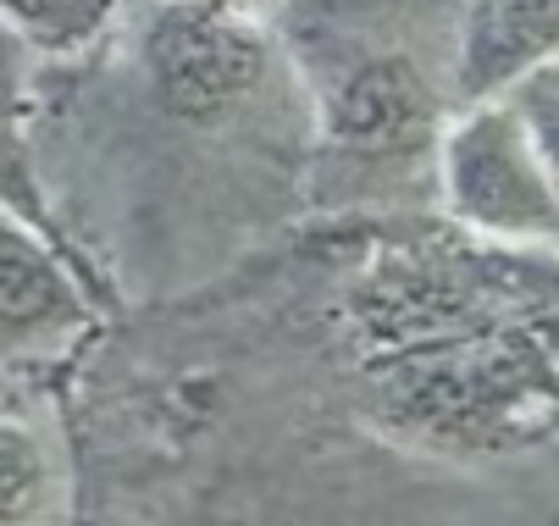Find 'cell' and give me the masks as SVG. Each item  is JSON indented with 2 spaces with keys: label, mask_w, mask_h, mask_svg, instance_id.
Returning <instances> with one entry per match:
<instances>
[{
  "label": "cell",
  "mask_w": 559,
  "mask_h": 526,
  "mask_svg": "<svg viewBox=\"0 0 559 526\" xmlns=\"http://www.w3.org/2000/svg\"><path fill=\"white\" fill-rule=\"evenodd\" d=\"M0 211L67 250L39 178V56L7 23H0Z\"/></svg>",
  "instance_id": "52a82bcc"
},
{
  "label": "cell",
  "mask_w": 559,
  "mask_h": 526,
  "mask_svg": "<svg viewBox=\"0 0 559 526\" xmlns=\"http://www.w3.org/2000/svg\"><path fill=\"white\" fill-rule=\"evenodd\" d=\"M100 294L67 250L0 211V371L67 360L90 344Z\"/></svg>",
  "instance_id": "277c9868"
},
{
  "label": "cell",
  "mask_w": 559,
  "mask_h": 526,
  "mask_svg": "<svg viewBox=\"0 0 559 526\" xmlns=\"http://www.w3.org/2000/svg\"><path fill=\"white\" fill-rule=\"evenodd\" d=\"M460 0H294L272 34L310 117V205L377 216L432 200Z\"/></svg>",
  "instance_id": "7a4b0ae2"
},
{
  "label": "cell",
  "mask_w": 559,
  "mask_h": 526,
  "mask_svg": "<svg viewBox=\"0 0 559 526\" xmlns=\"http://www.w3.org/2000/svg\"><path fill=\"white\" fill-rule=\"evenodd\" d=\"M238 12H250V17H261V23H272L283 7H294V0H233Z\"/></svg>",
  "instance_id": "30bf717a"
},
{
  "label": "cell",
  "mask_w": 559,
  "mask_h": 526,
  "mask_svg": "<svg viewBox=\"0 0 559 526\" xmlns=\"http://www.w3.org/2000/svg\"><path fill=\"white\" fill-rule=\"evenodd\" d=\"M443 250H382L338 294V333L377 416L421 443L515 449L559 416V327Z\"/></svg>",
  "instance_id": "6da1fadb"
},
{
  "label": "cell",
  "mask_w": 559,
  "mask_h": 526,
  "mask_svg": "<svg viewBox=\"0 0 559 526\" xmlns=\"http://www.w3.org/2000/svg\"><path fill=\"white\" fill-rule=\"evenodd\" d=\"M128 0H0V23H7L39 61H72L95 50Z\"/></svg>",
  "instance_id": "ba28073f"
},
{
  "label": "cell",
  "mask_w": 559,
  "mask_h": 526,
  "mask_svg": "<svg viewBox=\"0 0 559 526\" xmlns=\"http://www.w3.org/2000/svg\"><path fill=\"white\" fill-rule=\"evenodd\" d=\"M559 56V0H460L454 95L460 106L504 95L521 72Z\"/></svg>",
  "instance_id": "5b68a950"
},
{
  "label": "cell",
  "mask_w": 559,
  "mask_h": 526,
  "mask_svg": "<svg viewBox=\"0 0 559 526\" xmlns=\"http://www.w3.org/2000/svg\"><path fill=\"white\" fill-rule=\"evenodd\" d=\"M510 111L521 117L532 150H537V162L548 167L554 189H559V56L537 61L532 72H521V79L504 89Z\"/></svg>",
  "instance_id": "9c48e42d"
},
{
  "label": "cell",
  "mask_w": 559,
  "mask_h": 526,
  "mask_svg": "<svg viewBox=\"0 0 559 526\" xmlns=\"http://www.w3.org/2000/svg\"><path fill=\"white\" fill-rule=\"evenodd\" d=\"M432 200L454 228L493 244L559 239V189L504 95L471 100L443 122Z\"/></svg>",
  "instance_id": "3957f363"
},
{
  "label": "cell",
  "mask_w": 559,
  "mask_h": 526,
  "mask_svg": "<svg viewBox=\"0 0 559 526\" xmlns=\"http://www.w3.org/2000/svg\"><path fill=\"white\" fill-rule=\"evenodd\" d=\"M12 378L0 371V526H61L72 499L67 443Z\"/></svg>",
  "instance_id": "8992f818"
}]
</instances>
